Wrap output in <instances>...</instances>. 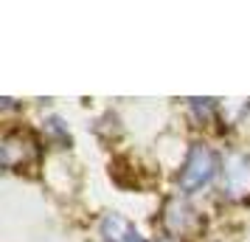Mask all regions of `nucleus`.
I'll list each match as a JSON object with an SVG mask.
<instances>
[{
  "label": "nucleus",
  "mask_w": 250,
  "mask_h": 242,
  "mask_svg": "<svg viewBox=\"0 0 250 242\" xmlns=\"http://www.w3.org/2000/svg\"><path fill=\"white\" fill-rule=\"evenodd\" d=\"M219 163H222V158H216V152L208 144H203V141L191 144L188 152H186L180 172H177L180 192L183 195H197L205 186H211V180L219 175Z\"/></svg>",
  "instance_id": "f257e3e1"
},
{
  "label": "nucleus",
  "mask_w": 250,
  "mask_h": 242,
  "mask_svg": "<svg viewBox=\"0 0 250 242\" xmlns=\"http://www.w3.org/2000/svg\"><path fill=\"white\" fill-rule=\"evenodd\" d=\"M42 135H45V141L57 144V147H70V130L59 115H45V121H42Z\"/></svg>",
  "instance_id": "423d86ee"
},
{
  "label": "nucleus",
  "mask_w": 250,
  "mask_h": 242,
  "mask_svg": "<svg viewBox=\"0 0 250 242\" xmlns=\"http://www.w3.org/2000/svg\"><path fill=\"white\" fill-rule=\"evenodd\" d=\"M99 234H102L104 242H144L141 231L135 228V222L121 217V214H115V211H110V214L102 217Z\"/></svg>",
  "instance_id": "39448f33"
},
{
  "label": "nucleus",
  "mask_w": 250,
  "mask_h": 242,
  "mask_svg": "<svg viewBox=\"0 0 250 242\" xmlns=\"http://www.w3.org/2000/svg\"><path fill=\"white\" fill-rule=\"evenodd\" d=\"M155 242H180V240H174V237H169V234H166V237H160V240H155Z\"/></svg>",
  "instance_id": "6e6552de"
},
{
  "label": "nucleus",
  "mask_w": 250,
  "mask_h": 242,
  "mask_svg": "<svg viewBox=\"0 0 250 242\" xmlns=\"http://www.w3.org/2000/svg\"><path fill=\"white\" fill-rule=\"evenodd\" d=\"M188 104H191V113H194L197 121H203V124L214 121V115H216V102L214 99H188Z\"/></svg>",
  "instance_id": "0eeeda50"
},
{
  "label": "nucleus",
  "mask_w": 250,
  "mask_h": 242,
  "mask_svg": "<svg viewBox=\"0 0 250 242\" xmlns=\"http://www.w3.org/2000/svg\"><path fill=\"white\" fill-rule=\"evenodd\" d=\"M163 228L169 231V237H174V240L188 237V234H194L200 228V214L186 200V195H174L166 200V206H163Z\"/></svg>",
  "instance_id": "20e7f679"
},
{
  "label": "nucleus",
  "mask_w": 250,
  "mask_h": 242,
  "mask_svg": "<svg viewBox=\"0 0 250 242\" xmlns=\"http://www.w3.org/2000/svg\"><path fill=\"white\" fill-rule=\"evenodd\" d=\"M0 161L9 172H23L40 161V141L28 130H9L0 141Z\"/></svg>",
  "instance_id": "7ed1b4c3"
},
{
  "label": "nucleus",
  "mask_w": 250,
  "mask_h": 242,
  "mask_svg": "<svg viewBox=\"0 0 250 242\" xmlns=\"http://www.w3.org/2000/svg\"><path fill=\"white\" fill-rule=\"evenodd\" d=\"M219 189L233 203L250 200V158L245 152L230 150L222 155V163H219Z\"/></svg>",
  "instance_id": "f03ea898"
}]
</instances>
